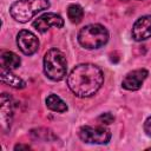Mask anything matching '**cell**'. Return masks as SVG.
<instances>
[{"mask_svg":"<svg viewBox=\"0 0 151 151\" xmlns=\"http://www.w3.org/2000/svg\"><path fill=\"white\" fill-rule=\"evenodd\" d=\"M104 83L101 70L93 64L77 65L67 77L70 90L78 97H91L98 92Z\"/></svg>","mask_w":151,"mask_h":151,"instance_id":"obj_1","label":"cell"},{"mask_svg":"<svg viewBox=\"0 0 151 151\" xmlns=\"http://www.w3.org/2000/svg\"><path fill=\"white\" fill-rule=\"evenodd\" d=\"M48 0H18L12 4L9 13L19 22H27L39 12L48 9Z\"/></svg>","mask_w":151,"mask_h":151,"instance_id":"obj_2","label":"cell"},{"mask_svg":"<svg viewBox=\"0 0 151 151\" xmlns=\"http://www.w3.org/2000/svg\"><path fill=\"white\" fill-rule=\"evenodd\" d=\"M109 40L107 29L99 24H90L84 26L78 34L79 44L87 50L99 48L104 46Z\"/></svg>","mask_w":151,"mask_h":151,"instance_id":"obj_3","label":"cell"},{"mask_svg":"<svg viewBox=\"0 0 151 151\" xmlns=\"http://www.w3.org/2000/svg\"><path fill=\"white\" fill-rule=\"evenodd\" d=\"M67 63L64 53L57 48H51L44 57V72L51 80L59 81L66 76Z\"/></svg>","mask_w":151,"mask_h":151,"instance_id":"obj_4","label":"cell"},{"mask_svg":"<svg viewBox=\"0 0 151 151\" xmlns=\"http://www.w3.org/2000/svg\"><path fill=\"white\" fill-rule=\"evenodd\" d=\"M79 137L88 144H107L111 132L104 126H83L79 130Z\"/></svg>","mask_w":151,"mask_h":151,"instance_id":"obj_5","label":"cell"},{"mask_svg":"<svg viewBox=\"0 0 151 151\" xmlns=\"http://www.w3.org/2000/svg\"><path fill=\"white\" fill-rule=\"evenodd\" d=\"M17 45L24 54L31 55L38 51L39 40L37 38V35L33 34L32 32H29L27 29H22L17 35Z\"/></svg>","mask_w":151,"mask_h":151,"instance_id":"obj_6","label":"cell"},{"mask_svg":"<svg viewBox=\"0 0 151 151\" xmlns=\"http://www.w3.org/2000/svg\"><path fill=\"white\" fill-rule=\"evenodd\" d=\"M64 26V19L55 13H45L40 17H38L33 21V27L44 33L46 32L50 27H55V28H61Z\"/></svg>","mask_w":151,"mask_h":151,"instance_id":"obj_7","label":"cell"},{"mask_svg":"<svg viewBox=\"0 0 151 151\" xmlns=\"http://www.w3.org/2000/svg\"><path fill=\"white\" fill-rule=\"evenodd\" d=\"M132 38L142 41L151 38V14L140 17L132 27Z\"/></svg>","mask_w":151,"mask_h":151,"instance_id":"obj_8","label":"cell"},{"mask_svg":"<svg viewBox=\"0 0 151 151\" xmlns=\"http://www.w3.org/2000/svg\"><path fill=\"white\" fill-rule=\"evenodd\" d=\"M146 77H147L146 70H144V68L134 70L125 76L122 85L124 88H126L129 91H136V90L140 88V86L144 83V80L146 79Z\"/></svg>","mask_w":151,"mask_h":151,"instance_id":"obj_9","label":"cell"},{"mask_svg":"<svg viewBox=\"0 0 151 151\" xmlns=\"http://www.w3.org/2000/svg\"><path fill=\"white\" fill-rule=\"evenodd\" d=\"M0 118H1V125L5 131L9 127L11 119L13 116V101L12 98L7 93H2L0 98Z\"/></svg>","mask_w":151,"mask_h":151,"instance_id":"obj_10","label":"cell"},{"mask_svg":"<svg viewBox=\"0 0 151 151\" xmlns=\"http://www.w3.org/2000/svg\"><path fill=\"white\" fill-rule=\"evenodd\" d=\"M0 72H1V81L4 84H7L14 88H24L25 87V85H26L25 81L21 78H19L18 76H15L14 73H12L11 70L2 66Z\"/></svg>","mask_w":151,"mask_h":151,"instance_id":"obj_11","label":"cell"},{"mask_svg":"<svg viewBox=\"0 0 151 151\" xmlns=\"http://www.w3.org/2000/svg\"><path fill=\"white\" fill-rule=\"evenodd\" d=\"M46 105L50 110H52L54 112H66L67 111L66 103L57 94H50L46 98Z\"/></svg>","mask_w":151,"mask_h":151,"instance_id":"obj_12","label":"cell"},{"mask_svg":"<svg viewBox=\"0 0 151 151\" xmlns=\"http://www.w3.org/2000/svg\"><path fill=\"white\" fill-rule=\"evenodd\" d=\"M1 60H2V66H5L8 70H13V68L19 67L20 66V63H21L20 58L14 52H11V51L2 52Z\"/></svg>","mask_w":151,"mask_h":151,"instance_id":"obj_13","label":"cell"},{"mask_svg":"<svg viewBox=\"0 0 151 151\" xmlns=\"http://www.w3.org/2000/svg\"><path fill=\"white\" fill-rule=\"evenodd\" d=\"M67 17L71 22L79 24L84 17V11L79 5H70L67 8Z\"/></svg>","mask_w":151,"mask_h":151,"instance_id":"obj_14","label":"cell"},{"mask_svg":"<svg viewBox=\"0 0 151 151\" xmlns=\"http://www.w3.org/2000/svg\"><path fill=\"white\" fill-rule=\"evenodd\" d=\"M113 120H114V117H113L110 112L103 113V114H100V116L98 117V122L101 123L103 125H104V124H105V125H109V124L113 123Z\"/></svg>","mask_w":151,"mask_h":151,"instance_id":"obj_15","label":"cell"},{"mask_svg":"<svg viewBox=\"0 0 151 151\" xmlns=\"http://www.w3.org/2000/svg\"><path fill=\"white\" fill-rule=\"evenodd\" d=\"M144 131L146 132L147 136L151 137V117H149L145 120V123H144Z\"/></svg>","mask_w":151,"mask_h":151,"instance_id":"obj_16","label":"cell"},{"mask_svg":"<svg viewBox=\"0 0 151 151\" xmlns=\"http://www.w3.org/2000/svg\"><path fill=\"white\" fill-rule=\"evenodd\" d=\"M31 147L28 145H22V144H18L14 146V150H29Z\"/></svg>","mask_w":151,"mask_h":151,"instance_id":"obj_17","label":"cell"}]
</instances>
